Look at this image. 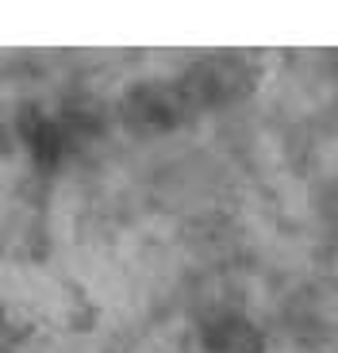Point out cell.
Listing matches in <instances>:
<instances>
[{
	"label": "cell",
	"mask_w": 338,
	"mask_h": 353,
	"mask_svg": "<svg viewBox=\"0 0 338 353\" xmlns=\"http://www.w3.org/2000/svg\"><path fill=\"white\" fill-rule=\"evenodd\" d=\"M116 115L123 131L139 134V139H161V134L185 131L204 112L196 108L192 92L185 88L181 77H146L123 88Z\"/></svg>",
	"instance_id": "6da1fadb"
},
{
	"label": "cell",
	"mask_w": 338,
	"mask_h": 353,
	"mask_svg": "<svg viewBox=\"0 0 338 353\" xmlns=\"http://www.w3.org/2000/svg\"><path fill=\"white\" fill-rule=\"evenodd\" d=\"M185 81V88L192 92L200 112H219V108L242 104V100L258 88L261 81V65L250 54H235V50H212L200 54L185 73H177Z\"/></svg>",
	"instance_id": "7a4b0ae2"
},
{
	"label": "cell",
	"mask_w": 338,
	"mask_h": 353,
	"mask_svg": "<svg viewBox=\"0 0 338 353\" xmlns=\"http://www.w3.org/2000/svg\"><path fill=\"white\" fill-rule=\"evenodd\" d=\"M19 134H23L27 150L35 158L39 169H58V161L70 154V127H66L62 115H50L43 108H27L23 119H19Z\"/></svg>",
	"instance_id": "3957f363"
},
{
	"label": "cell",
	"mask_w": 338,
	"mask_h": 353,
	"mask_svg": "<svg viewBox=\"0 0 338 353\" xmlns=\"http://www.w3.org/2000/svg\"><path fill=\"white\" fill-rule=\"evenodd\" d=\"M200 345L204 353H266V334L239 311H219L204 319Z\"/></svg>",
	"instance_id": "277c9868"
},
{
	"label": "cell",
	"mask_w": 338,
	"mask_h": 353,
	"mask_svg": "<svg viewBox=\"0 0 338 353\" xmlns=\"http://www.w3.org/2000/svg\"><path fill=\"white\" fill-rule=\"evenodd\" d=\"M323 219H327L330 227H338V181H330V185L323 188Z\"/></svg>",
	"instance_id": "5b68a950"
}]
</instances>
